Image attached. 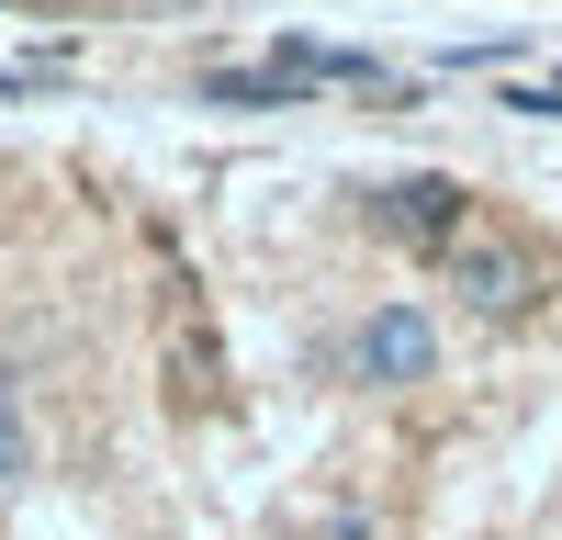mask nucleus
Returning a JSON list of instances; mask_svg holds the SVG:
<instances>
[{
  "mask_svg": "<svg viewBox=\"0 0 562 540\" xmlns=\"http://www.w3.org/2000/svg\"><path fill=\"white\" fill-rule=\"evenodd\" d=\"M349 372H360V383H428V372H439V327H428L416 304H371L360 338H349Z\"/></svg>",
  "mask_w": 562,
  "mask_h": 540,
  "instance_id": "f257e3e1",
  "label": "nucleus"
},
{
  "mask_svg": "<svg viewBox=\"0 0 562 540\" xmlns=\"http://www.w3.org/2000/svg\"><path fill=\"white\" fill-rule=\"evenodd\" d=\"M371 225H383V237H416V248L473 237V225H461V180H394V192H371Z\"/></svg>",
  "mask_w": 562,
  "mask_h": 540,
  "instance_id": "f03ea898",
  "label": "nucleus"
},
{
  "mask_svg": "<svg viewBox=\"0 0 562 540\" xmlns=\"http://www.w3.org/2000/svg\"><path fill=\"white\" fill-rule=\"evenodd\" d=\"M450 282L473 293L484 315H518V304H529V259L506 248V237H461V248H450Z\"/></svg>",
  "mask_w": 562,
  "mask_h": 540,
  "instance_id": "7ed1b4c3",
  "label": "nucleus"
},
{
  "mask_svg": "<svg viewBox=\"0 0 562 540\" xmlns=\"http://www.w3.org/2000/svg\"><path fill=\"white\" fill-rule=\"evenodd\" d=\"M34 473V428H23V394L0 383V484H23Z\"/></svg>",
  "mask_w": 562,
  "mask_h": 540,
  "instance_id": "20e7f679",
  "label": "nucleus"
}]
</instances>
